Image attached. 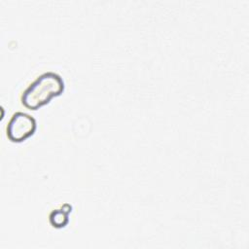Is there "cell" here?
I'll use <instances>...</instances> for the list:
<instances>
[{
  "mask_svg": "<svg viewBox=\"0 0 249 249\" xmlns=\"http://www.w3.org/2000/svg\"><path fill=\"white\" fill-rule=\"evenodd\" d=\"M36 120L24 112H16L7 125V136L12 142H22L36 130Z\"/></svg>",
  "mask_w": 249,
  "mask_h": 249,
  "instance_id": "2",
  "label": "cell"
},
{
  "mask_svg": "<svg viewBox=\"0 0 249 249\" xmlns=\"http://www.w3.org/2000/svg\"><path fill=\"white\" fill-rule=\"evenodd\" d=\"M71 212V205L65 203L58 209L53 210L50 214V223L54 228H63L67 225L69 219L68 215Z\"/></svg>",
  "mask_w": 249,
  "mask_h": 249,
  "instance_id": "3",
  "label": "cell"
},
{
  "mask_svg": "<svg viewBox=\"0 0 249 249\" xmlns=\"http://www.w3.org/2000/svg\"><path fill=\"white\" fill-rule=\"evenodd\" d=\"M64 90V82L55 72H45L36 78L22 92L21 103L29 110H37Z\"/></svg>",
  "mask_w": 249,
  "mask_h": 249,
  "instance_id": "1",
  "label": "cell"
}]
</instances>
